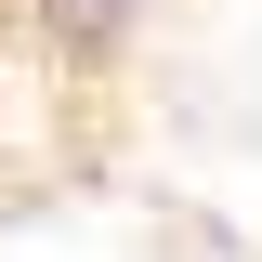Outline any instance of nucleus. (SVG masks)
<instances>
[{"mask_svg":"<svg viewBox=\"0 0 262 262\" xmlns=\"http://www.w3.org/2000/svg\"><path fill=\"white\" fill-rule=\"evenodd\" d=\"M13 13H27L39 66H105V53H131V39H144V13H158V0H13Z\"/></svg>","mask_w":262,"mask_h":262,"instance_id":"1","label":"nucleus"}]
</instances>
